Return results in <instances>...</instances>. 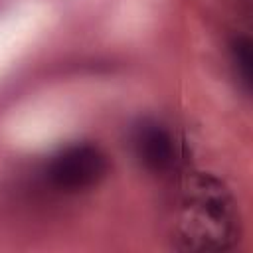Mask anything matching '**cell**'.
I'll use <instances>...</instances> for the list:
<instances>
[{
	"label": "cell",
	"mask_w": 253,
	"mask_h": 253,
	"mask_svg": "<svg viewBox=\"0 0 253 253\" xmlns=\"http://www.w3.org/2000/svg\"><path fill=\"white\" fill-rule=\"evenodd\" d=\"M168 221L170 239L182 251H227L241 237L233 194L206 172H188L178 180Z\"/></svg>",
	"instance_id": "obj_1"
},
{
	"label": "cell",
	"mask_w": 253,
	"mask_h": 253,
	"mask_svg": "<svg viewBox=\"0 0 253 253\" xmlns=\"http://www.w3.org/2000/svg\"><path fill=\"white\" fill-rule=\"evenodd\" d=\"M107 170V156L97 144L71 142L49 156L43 166V178L51 188L75 194L97 186Z\"/></svg>",
	"instance_id": "obj_2"
},
{
	"label": "cell",
	"mask_w": 253,
	"mask_h": 253,
	"mask_svg": "<svg viewBox=\"0 0 253 253\" xmlns=\"http://www.w3.org/2000/svg\"><path fill=\"white\" fill-rule=\"evenodd\" d=\"M231 57L235 63V71L241 79V83L245 85V89H249L251 85V42L247 38H235L231 43Z\"/></svg>",
	"instance_id": "obj_4"
},
{
	"label": "cell",
	"mask_w": 253,
	"mask_h": 253,
	"mask_svg": "<svg viewBox=\"0 0 253 253\" xmlns=\"http://www.w3.org/2000/svg\"><path fill=\"white\" fill-rule=\"evenodd\" d=\"M130 146L140 166L150 174L166 176L178 168V142L172 132L154 119H142L132 128Z\"/></svg>",
	"instance_id": "obj_3"
}]
</instances>
